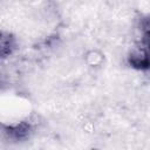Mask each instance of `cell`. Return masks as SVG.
I'll return each instance as SVG.
<instances>
[{
	"label": "cell",
	"mask_w": 150,
	"mask_h": 150,
	"mask_svg": "<svg viewBox=\"0 0 150 150\" xmlns=\"http://www.w3.org/2000/svg\"><path fill=\"white\" fill-rule=\"evenodd\" d=\"M128 63L136 70H150V47L138 42L128 54Z\"/></svg>",
	"instance_id": "1"
},
{
	"label": "cell",
	"mask_w": 150,
	"mask_h": 150,
	"mask_svg": "<svg viewBox=\"0 0 150 150\" xmlns=\"http://www.w3.org/2000/svg\"><path fill=\"white\" fill-rule=\"evenodd\" d=\"M32 132H33L32 124L28 123L27 121H21L15 124H9L5 129V134L8 136V138L18 142L27 139Z\"/></svg>",
	"instance_id": "2"
},
{
	"label": "cell",
	"mask_w": 150,
	"mask_h": 150,
	"mask_svg": "<svg viewBox=\"0 0 150 150\" xmlns=\"http://www.w3.org/2000/svg\"><path fill=\"white\" fill-rule=\"evenodd\" d=\"M0 49H1V56L2 59L8 57L9 55H12L16 48V40L15 38L9 34V33H1V38H0Z\"/></svg>",
	"instance_id": "3"
}]
</instances>
